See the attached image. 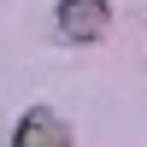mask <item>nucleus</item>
Wrapping results in <instances>:
<instances>
[{
    "label": "nucleus",
    "instance_id": "obj_1",
    "mask_svg": "<svg viewBox=\"0 0 147 147\" xmlns=\"http://www.w3.org/2000/svg\"><path fill=\"white\" fill-rule=\"evenodd\" d=\"M59 35L65 41H82V47H94V41H106L112 35V6L106 0H59Z\"/></svg>",
    "mask_w": 147,
    "mask_h": 147
},
{
    "label": "nucleus",
    "instance_id": "obj_2",
    "mask_svg": "<svg viewBox=\"0 0 147 147\" xmlns=\"http://www.w3.org/2000/svg\"><path fill=\"white\" fill-rule=\"evenodd\" d=\"M12 147H71V129H65L59 112L30 106V112L18 118V129H12Z\"/></svg>",
    "mask_w": 147,
    "mask_h": 147
}]
</instances>
